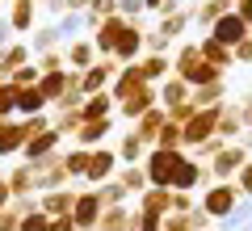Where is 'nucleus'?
<instances>
[{
	"label": "nucleus",
	"instance_id": "7c9ffc66",
	"mask_svg": "<svg viewBox=\"0 0 252 231\" xmlns=\"http://www.w3.org/2000/svg\"><path fill=\"white\" fill-rule=\"evenodd\" d=\"M198 51H202V59H206V63H215L219 71H231V67H235V55L227 51V46H219L215 38H202V42H198Z\"/></svg>",
	"mask_w": 252,
	"mask_h": 231
},
{
	"label": "nucleus",
	"instance_id": "ddd939ff",
	"mask_svg": "<svg viewBox=\"0 0 252 231\" xmlns=\"http://www.w3.org/2000/svg\"><path fill=\"white\" fill-rule=\"evenodd\" d=\"M84 185H67V189H51V194L38 198V206L46 210V219H63V214H72L76 206V194H80Z\"/></svg>",
	"mask_w": 252,
	"mask_h": 231
},
{
	"label": "nucleus",
	"instance_id": "423d86ee",
	"mask_svg": "<svg viewBox=\"0 0 252 231\" xmlns=\"http://www.w3.org/2000/svg\"><path fill=\"white\" fill-rule=\"evenodd\" d=\"M248 160H252V156H248V147H244V143H227V147L219 151L206 168H210V177H215V181H235V177H240V168H244Z\"/></svg>",
	"mask_w": 252,
	"mask_h": 231
},
{
	"label": "nucleus",
	"instance_id": "09e8293b",
	"mask_svg": "<svg viewBox=\"0 0 252 231\" xmlns=\"http://www.w3.org/2000/svg\"><path fill=\"white\" fill-rule=\"evenodd\" d=\"M189 227H193V231H210V227H215V219H210L202 206H193V210H189Z\"/></svg>",
	"mask_w": 252,
	"mask_h": 231
},
{
	"label": "nucleus",
	"instance_id": "338daca9",
	"mask_svg": "<svg viewBox=\"0 0 252 231\" xmlns=\"http://www.w3.org/2000/svg\"><path fill=\"white\" fill-rule=\"evenodd\" d=\"M38 4H51V0H38Z\"/></svg>",
	"mask_w": 252,
	"mask_h": 231
},
{
	"label": "nucleus",
	"instance_id": "e2e57ef3",
	"mask_svg": "<svg viewBox=\"0 0 252 231\" xmlns=\"http://www.w3.org/2000/svg\"><path fill=\"white\" fill-rule=\"evenodd\" d=\"M164 4H168V0H143V9H147V13H152V17H156V13H160V9H164Z\"/></svg>",
	"mask_w": 252,
	"mask_h": 231
},
{
	"label": "nucleus",
	"instance_id": "6ab92c4d",
	"mask_svg": "<svg viewBox=\"0 0 252 231\" xmlns=\"http://www.w3.org/2000/svg\"><path fill=\"white\" fill-rule=\"evenodd\" d=\"M193 26V4H185L181 13H168V17L156 21V34L168 38V42H177V38H185V30Z\"/></svg>",
	"mask_w": 252,
	"mask_h": 231
},
{
	"label": "nucleus",
	"instance_id": "6e6552de",
	"mask_svg": "<svg viewBox=\"0 0 252 231\" xmlns=\"http://www.w3.org/2000/svg\"><path fill=\"white\" fill-rule=\"evenodd\" d=\"M101 214H105V206H101L97 189L84 185L80 194H76V206H72V223H76V231H97Z\"/></svg>",
	"mask_w": 252,
	"mask_h": 231
},
{
	"label": "nucleus",
	"instance_id": "72a5a7b5",
	"mask_svg": "<svg viewBox=\"0 0 252 231\" xmlns=\"http://www.w3.org/2000/svg\"><path fill=\"white\" fill-rule=\"evenodd\" d=\"M51 126L63 134V139H76L80 126H84V118H80V109H51Z\"/></svg>",
	"mask_w": 252,
	"mask_h": 231
},
{
	"label": "nucleus",
	"instance_id": "13d9d810",
	"mask_svg": "<svg viewBox=\"0 0 252 231\" xmlns=\"http://www.w3.org/2000/svg\"><path fill=\"white\" fill-rule=\"evenodd\" d=\"M240 118H244V131H252V93L240 101Z\"/></svg>",
	"mask_w": 252,
	"mask_h": 231
},
{
	"label": "nucleus",
	"instance_id": "58836bf2",
	"mask_svg": "<svg viewBox=\"0 0 252 231\" xmlns=\"http://www.w3.org/2000/svg\"><path fill=\"white\" fill-rule=\"evenodd\" d=\"M156 147H177V151H185V126L164 122V131H160V139H156Z\"/></svg>",
	"mask_w": 252,
	"mask_h": 231
},
{
	"label": "nucleus",
	"instance_id": "393cba45",
	"mask_svg": "<svg viewBox=\"0 0 252 231\" xmlns=\"http://www.w3.org/2000/svg\"><path fill=\"white\" fill-rule=\"evenodd\" d=\"M4 181H9V189H13V202H17V198H38V181H34V168H30V164H17Z\"/></svg>",
	"mask_w": 252,
	"mask_h": 231
},
{
	"label": "nucleus",
	"instance_id": "79ce46f5",
	"mask_svg": "<svg viewBox=\"0 0 252 231\" xmlns=\"http://www.w3.org/2000/svg\"><path fill=\"white\" fill-rule=\"evenodd\" d=\"M17 231H51V219H46V210H30V214H21Z\"/></svg>",
	"mask_w": 252,
	"mask_h": 231
},
{
	"label": "nucleus",
	"instance_id": "f3484780",
	"mask_svg": "<svg viewBox=\"0 0 252 231\" xmlns=\"http://www.w3.org/2000/svg\"><path fill=\"white\" fill-rule=\"evenodd\" d=\"M26 63H34V51H30V42H13L0 51V80H13Z\"/></svg>",
	"mask_w": 252,
	"mask_h": 231
},
{
	"label": "nucleus",
	"instance_id": "37998d69",
	"mask_svg": "<svg viewBox=\"0 0 252 231\" xmlns=\"http://www.w3.org/2000/svg\"><path fill=\"white\" fill-rule=\"evenodd\" d=\"M38 80H42V71H38V63H26V67L13 76V84L17 89H38Z\"/></svg>",
	"mask_w": 252,
	"mask_h": 231
},
{
	"label": "nucleus",
	"instance_id": "c85d7f7f",
	"mask_svg": "<svg viewBox=\"0 0 252 231\" xmlns=\"http://www.w3.org/2000/svg\"><path fill=\"white\" fill-rule=\"evenodd\" d=\"M139 71H143V80L160 84V80L172 76V59H168V55H143V59H139Z\"/></svg>",
	"mask_w": 252,
	"mask_h": 231
},
{
	"label": "nucleus",
	"instance_id": "b1692460",
	"mask_svg": "<svg viewBox=\"0 0 252 231\" xmlns=\"http://www.w3.org/2000/svg\"><path fill=\"white\" fill-rule=\"evenodd\" d=\"M156 89H160V105H164V109H177V105H185V101H189V93H193L185 80H181V76H168V80H160Z\"/></svg>",
	"mask_w": 252,
	"mask_h": 231
},
{
	"label": "nucleus",
	"instance_id": "a18cd8bd",
	"mask_svg": "<svg viewBox=\"0 0 252 231\" xmlns=\"http://www.w3.org/2000/svg\"><path fill=\"white\" fill-rule=\"evenodd\" d=\"M168 51H172V42H168V38H160L156 30L143 38V55H168Z\"/></svg>",
	"mask_w": 252,
	"mask_h": 231
},
{
	"label": "nucleus",
	"instance_id": "6e6d98bb",
	"mask_svg": "<svg viewBox=\"0 0 252 231\" xmlns=\"http://www.w3.org/2000/svg\"><path fill=\"white\" fill-rule=\"evenodd\" d=\"M164 231H193L189 227V214H168L164 219Z\"/></svg>",
	"mask_w": 252,
	"mask_h": 231
},
{
	"label": "nucleus",
	"instance_id": "a211bd4d",
	"mask_svg": "<svg viewBox=\"0 0 252 231\" xmlns=\"http://www.w3.org/2000/svg\"><path fill=\"white\" fill-rule=\"evenodd\" d=\"M135 227H139V206H109L97 223V231H135Z\"/></svg>",
	"mask_w": 252,
	"mask_h": 231
},
{
	"label": "nucleus",
	"instance_id": "f03ea898",
	"mask_svg": "<svg viewBox=\"0 0 252 231\" xmlns=\"http://www.w3.org/2000/svg\"><path fill=\"white\" fill-rule=\"evenodd\" d=\"M172 76H181V80H185L189 89H202V84L223 80V71H219L215 63H206V59H202L198 42H181V46H177V55H172Z\"/></svg>",
	"mask_w": 252,
	"mask_h": 231
},
{
	"label": "nucleus",
	"instance_id": "9d476101",
	"mask_svg": "<svg viewBox=\"0 0 252 231\" xmlns=\"http://www.w3.org/2000/svg\"><path fill=\"white\" fill-rule=\"evenodd\" d=\"M248 34H252V30L244 26V21H240V13H235V9H227L223 17H219L215 26H210V34H206V38H215L219 46H227V51H235V46H240V42H244Z\"/></svg>",
	"mask_w": 252,
	"mask_h": 231
},
{
	"label": "nucleus",
	"instance_id": "a19ab883",
	"mask_svg": "<svg viewBox=\"0 0 252 231\" xmlns=\"http://www.w3.org/2000/svg\"><path fill=\"white\" fill-rule=\"evenodd\" d=\"M118 17H126V21H147L143 0H118Z\"/></svg>",
	"mask_w": 252,
	"mask_h": 231
},
{
	"label": "nucleus",
	"instance_id": "bf43d9fd",
	"mask_svg": "<svg viewBox=\"0 0 252 231\" xmlns=\"http://www.w3.org/2000/svg\"><path fill=\"white\" fill-rule=\"evenodd\" d=\"M235 13H240V21L252 30V0H240V4H235Z\"/></svg>",
	"mask_w": 252,
	"mask_h": 231
},
{
	"label": "nucleus",
	"instance_id": "8fccbe9b",
	"mask_svg": "<svg viewBox=\"0 0 252 231\" xmlns=\"http://www.w3.org/2000/svg\"><path fill=\"white\" fill-rule=\"evenodd\" d=\"M231 55H235V67H252V34H248V38H244V42H240V46H235V51H231Z\"/></svg>",
	"mask_w": 252,
	"mask_h": 231
},
{
	"label": "nucleus",
	"instance_id": "2f4dec72",
	"mask_svg": "<svg viewBox=\"0 0 252 231\" xmlns=\"http://www.w3.org/2000/svg\"><path fill=\"white\" fill-rule=\"evenodd\" d=\"M80 118H84V122H101V118H114V97H109V93L84 97V105H80Z\"/></svg>",
	"mask_w": 252,
	"mask_h": 231
},
{
	"label": "nucleus",
	"instance_id": "2eb2a0df",
	"mask_svg": "<svg viewBox=\"0 0 252 231\" xmlns=\"http://www.w3.org/2000/svg\"><path fill=\"white\" fill-rule=\"evenodd\" d=\"M59 139L63 134L55 131H42V134H34V139L26 143V151H21V164H38V160H46V156H55V151H59Z\"/></svg>",
	"mask_w": 252,
	"mask_h": 231
},
{
	"label": "nucleus",
	"instance_id": "4be33fe9",
	"mask_svg": "<svg viewBox=\"0 0 252 231\" xmlns=\"http://www.w3.org/2000/svg\"><path fill=\"white\" fill-rule=\"evenodd\" d=\"M219 139H223V143H240L244 139L240 105H231V101H223V109H219Z\"/></svg>",
	"mask_w": 252,
	"mask_h": 231
},
{
	"label": "nucleus",
	"instance_id": "20e7f679",
	"mask_svg": "<svg viewBox=\"0 0 252 231\" xmlns=\"http://www.w3.org/2000/svg\"><path fill=\"white\" fill-rule=\"evenodd\" d=\"M240 202H244V194L235 189V181H215V185L202 189V198H198V206L215 219V227H219L223 219H231V214L240 210Z\"/></svg>",
	"mask_w": 252,
	"mask_h": 231
},
{
	"label": "nucleus",
	"instance_id": "473e14b6",
	"mask_svg": "<svg viewBox=\"0 0 252 231\" xmlns=\"http://www.w3.org/2000/svg\"><path fill=\"white\" fill-rule=\"evenodd\" d=\"M63 168H67L72 185H84V172H89V147H67V151H63Z\"/></svg>",
	"mask_w": 252,
	"mask_h": 231
},
{
	"label": "nucleus",
	"instance_id": "dca6fc26",
	"mask_svg": "<svg viewBox=\"0 0 252 231\" xmlns=\"http://www.w3.org/2000/svg\"><path fill=\"white\" fill-rule=\"evenodd\" d=\"M114 151H118V164H122V168H130V164H143L147 160V143L139 139L135 131H126V134H118V143H114Z\"/></svg>",
	"mask_w": 252,
	"mask_h": 231
},
{
	"label": "nucleus",
	"instance_id": "680f3d73",
	"mask_svg": "<svg viewBox=\"0 0 252 231\" xmlns=\"http://www.w3.org/2000/svg\"><path fill=\"white\" fill-rule=\"evenodd\" d=\"M51 231H76L72 214H63V219H51Z\"/></svg>",
	"mask_w": 252,
	"mask_h": 231
},
{
	"label": "nucleus",
	"instance_id": "f8f14e48",
	"mask_svg": "<svg viewBox=\"0 0 252 231\" xmlns=\"http://www.w3.org/2000/svg\"><path fill=\"white\" fill-rule=\"evenodd\" d=\"M97 46H93V38H76V42L63 46V63H67V71H89L93 63H97Z\"/></svg>",
	"mask_w": 252,
	"mask_h": 231
},
{
	"label": "nucleus",
	"instance_id": "c9c22d12",
	"mask_svg": "<svg viewBox=\"0 0 252 231\" xmlns=\"http://www.w3.org/2000/svg\"><path fill=\"white\" fill-rule=\"evenodd\" d=\"M118 181L126 185V194H130V198H143V194H147V172H143V164L118 168Z\"/></svg>",
	"mask_w": 252,
	"mask_h": 231
},
{
	"label": "nucleus",
	"instance_id": "4468645a",
	"mask_svg": "<svg viewBox=\"0 0 252 231\" xmlns=\"http://www.w3.org/2000/svg\"><path fill=\"white\" fill-rule=\"evenodd\" d=\"M9 26H13V34H34L38 30V0H13L9 4Z\"/></svg>",
	"mask_w": 252,
	"mask_h": 231
},
{
	"label": "nucleus",
	"instance_id": "ea45409f",
	"mask_svg": "<svg viewBox=\"0 0 252 231\" xmlns=\"http://www.w3.org/2000/svg\"><path fill=\"white\" fill-rule=\"evenodd\" d=\"M223 147H227V143H223V139L215 134V139H206L202 147H193V151H189V160H198V164H210V160H215V156H219Z\"/></svg>",
	"mask_w": 252,
	"mask_h": 231
},
{
	"label": "nucleus",
	"instance_id": "1a4fd4ad",
	"mask_svg": "<svg viewBox=\"0 0 252 231\" xmlns=\"http://www.w3.org/2000/svg\"><path fill=\"white\" fill-rule=\"evenodd\" d=\"M219 109H223V105H215V109H198V114L185 122V147H189V151L202 147L206 139H215V134H219Z\"/></svg>",
	"mask_w": 252,
	"mask_h": 231
},
{
	"label": "nucleus",
	"instance_id": "7ed1b4c3",
	"mask_svg": "<svg viewBox=\"0 0 252 231\" xmlns=\"http://www.w3.org/2000/svg\"><path fill=\"white\" fill-rule=\"evenodd\" d=\"M189 151H177V147H152L143 160V172H147V185L152 189H172V177L177 168L185 164Z\"/></svg>",
	"mask_w": 252,
	"mask_h": 231
},
{
	"label": "nucleus",
	"instance_id": "412c9836",
	"mask_svg": "<svg viewBox=\"0 0 252 231\" xmlns=\"http://www.w3.org/2000/svg\"><path fill=\"white\" fill-rule=\"evenodd\" d=\"M164 122H168V114H164V105H156V109H147L143 118H139L130 131L139 134V139L147 143V147H156V139H160V131H164Z\"/></svg>",
	"mask_w": 252,
	"mask_h": 231
},
{
	"label": "nucleus",
	"instance_id": "603ef678",
	"mask_svg": "<svg viewBox=\"0 0 252 231\" xmlns=\"http://www.w3.org/2000/svg\"><path fill=\"white\" fill-rule=\"evenodd\" d=\"M193 206H198V198H193V194H172V214H189Z\"/></svg>",
	"mask_w": 252,
	"mask_h": 231
},
{
	"label": "nucleus",
	"instance_id": "3c124183",
	"mask_svg": "<svg viewBox=\"0 0 252 231\" xmlns=\"http://www.w3.org/2000/svg\"><path fill=\"white\" fill-rule=\"evenodd\" d=\"M235 189H240V194H244V198L252 202V160H248V164L240 168V177H235Z\"/></svg>",
	"mask_w": 252,
	"mask_h": 231
},
{
	"label": "nucleus",
	"instance_id": "c03bdc74",
	"mask_svg": "<svg viewBox=\"0 0 252 231\" xmlns=\"http://www.w3.org/2000/svg\"><path fill=\"white\" fill-rule=\"evenodd\" d=\"M38 71H67V63H63V51H51V55H38Z\"/></svg>",
	"mask_w": 252,
	"mask_h": 231
},
{
	"label": "nucleus",
	"instance_id": "c756f323",
	"mask_svg": "<svg viewBox=\"0 0 252 231\" xmlns=\"http://www.w3.org/2000/svg\"><path fill=\"white\" fill-rule=\"evenodd\" d=\"M189 101H193L198 109H215V105H223V101H227V84H223V80L202 84V89H193V93H189Z\"/></svg>",
	"mask_w": 252,
	"mask_h": 231
},
{
	"label": "nucleus",
	"instance_id": "5701e85b",
	"mask_svg": "<svg viewBox=\"0 0 252 231\" xmlns=\"http://www.w3.org/2000/svg\"><path fill=\"white\" fill-rule=\"evenodd\" d=\"M63 30L55 26V21H46V26H38L34 30V42H30V51L34 55H51V51H63Z\"/></svg>",
	"mask_w": 252,
	"mask_h": 231
},
{
	"label": "nucleus",
	"instance_id": "cd10ccee",
	"mask_svg": "<svg viewBox=\"0 0 252 231\" xmlns=\"http://www.w3.org/2000/svg\"><path fill=\"white\" fill-rule=\"evenodd\" d=\"M38 114H51L46 97L38 89H17V118H38Z\"/></svg>",
	"mask_w": 252,
	"mask_h": 231
},
{
	"label": "nucleus",
	"instance_id": "0eeeda50",
	"mask_svg": "<svg viewBox=\"0 0 252 231\" xmlns=\"http://www.w3.org/2000/svg\"><path fill=\"white\" fill-rule=\"evenodd\" d=\"M118 168H122V164H118V151L114 147H93L89 151V172H84V185H105V181H114L118 177Z\"/></svg>",
	"mask_w": 252,
	"mask_h": 231
},
{
	"label": "nucleus",
	"instance_id": "a878e982",
	"mask_svg": "<svg viewBox=\"0 0 252 231\" xmlns=\"http://www.w3.org/2000/svg\"><path fill=\"white\" fill-rule=\"evenodd\" d=\"M38 93L46 97V105H59L63 93H67V71H42V80H38Z\"/></svg>",
	"mask_w": 252,
	"mask_h": 231
},
{
	"label": "nucleus",
	"instance_id": "9b49d317",
	"mask_svg": "<svg viewBox=\"0 0 252 231\" xmlns=\"http://www.w3.org/2000/svg\"><path fill=\"white\" fill-rule=\"evenodd\" d=\"M122 67L118 59H97L89 71H80V84H84V97H97V93H109L114 84V71Z\"/></svg>",
	"mask_w": 252,
	"mask_h": 231
},
{
	"label": "nucleus",
	"instance_id": "f257e3e1",
	"mask_svg": "<svg viewBox=\"0 0 252 231\" xmlns=\"http://www.w3.org/2000/svg\"><path fill=\"white\" fill-rule=\"evenodd\" d=\"M109 97H114V109H118L122 118H130V122H139L147 109L160 105V89H156L152 80H143L139 63H126V67H118V71H114Z\"/></svg>",
	"mask_w": 252,
	"mask_h": 231
},
{
	"label": "nucleus",
	"instance_id": "0e129e2a",
	"mask_svg": "<svg viewBox=\"0 0 252 231\" xmlns=\"http://www.w3.org/2000/svg\"><path fill=\"white\" fill-rule=\"evenodd\" d=\"M219 4H223V9H235V4H240V0H219Z\"/></svg>",
	"mask_w": 252,
	"mask_h": 231
},
{
	"label": "nucleus",
	"instance_id": "e433bc0d",
	"mask_svg": "<svg viewBox=\"0 0 252 231\" xmlns=\"http://www.w3.org/2000/svg\"><path fill=\"white\" fill-rule=\"evenodd\" d=\"M97 198H101V206H105V210H109V206H126V202H130V194H126V185H122V181H105V185H97Z\"/></svg>",
	"mask_w": 252,
	"mask_h": 231
},
{
	"label": "nucleus",
	"instance_id": "de8ad7c7",
	"mask_svg": "<svg viewBox=\"0 0 252 231\" xmlns=\"http://www.w3.org/2000/svg\"><path fill=\"white\" fill-rule=\"evenodd\" d=\"M93 17L97 21H105V17H118V0H93Z\"/></svg>",
	"mask_w": 252,
	"mask_h": 231
},
{
	"label": "nucleus",
	"instance_id": "774afa93",
	"mask_svg": "<svg viewBox=\"0 0 252 231\" xmlns=\"http://www.w3.org/2000/svg\"><path fill=\"white\" fill-rule=\"evenodd\" d=\"M210 231H215V227H210Z\"/></svg>",
	"mask_w": 252,
	"mask_h": 231
},
{
	"label": "nucleus",
	"instance_id": "bb28decb",
	"mask_svg": "<svg viewBox=\"0 0 252 231\" xmlns=\"http://www.w3.org/2000/svg\"><path fill=\"white\" fill-rule=\"evenodd\" d=\"M139 210L168 219V214H172V189H152V185H147V194L139 198Z\"/></svg>",
	"mask_w": 252,
	"mask_h": 231
},
{
	"label": "nucleus",
	"instance_id": "864d4df0",
	"mask_svg": "<svg viewBox=\"0 0 252 231\" xmlns=\"http://www.w3.org/2000/svg\"><path fill=\"white\" fill-rule=\"evenodd\" d=\"M135 231H164V219H160V214L139 210V227H135Z\"/></svg>",
	"mask_w": 252,
	"mask_h": 231
},
{
	"label": "nucleus",
	"instance_id": "4c0bfd02",
	"mask_svg": "<svg viewBox=\"0 0 252 231\" xmlns=\"http://www.w3.org/2000/svg\"><path fill=\"white\" fill-rule=\"evenodd\" d=\"M4 118H17V84L0 80V122Z\"/></svg>",
	"mask_w": 252,
	"mask_h": 231
},
{
	"label": "nucleus",
	"instance_id": "f704fd0d",
	"mask_svg": "<svg viewBox=\"0 0 252 231\" xmlns=\"http://www.w3.org/2000/svg\"><path fill=\"white\" fill-rule=\"evenodd\" d=\"M223 13H227V9L219 4V0H198V4H193V26H198L202 34H210V26H215Z\"/></svg>",
	"mask_w": 252,
	"mask_h": 231
},
{
	"label": "nucleus",
	"instance_id": "052dcab7",
	"mask_svg": "<svg viewBox=\"0 0 252 231\" xmlns=\"http://www.w3.org/2000/svg\"><path fill=\"white\" fill-rule=\"evenodd\" d=\"M13 206V189H9V181L0 177V210H9Z\"/></svg>",
	"mask_w": 252,
	"mask_h": 231
},
{
	"label": "nucleus",
	"instance_id": "aec40b11",
	"mask_svg": "<svg viewBox=\"0 0 252 231\" xmlns=\"http://www.w3.org/2000/svg\"><path fill=\"white\" fill-rule=\"evenodd\" d=\"M105 139H114V118H101V122H84L76 134V147H105Z\"/></svg>",
	"mask_w": 252,
	"mask_h": 231
},
{
	"label": "nucleus",
	"instance_id": "4d7b16f0",
	"mask_svg": "<svg viewBox=\"0 0 252 231\" xmlns=\"http://www.w3.org/2000/svg\"><path fill=\"white\" fill-rule=\"evenodd\" d=\"M17 38H13V26H9V13H0V51L4 46H13Z\"/></svg>",
	"mask_w": 252,
	"mask_h": 231
},
{
	"label": "nucleus",
	"instance_id": "39448f33",
	"mask_svg": "<svg viewBox=\"0 0 252 231\" xmlns=\"http://www.w3.org/2000/svg\"><path fill=\"white\" fill-rule=\"evenodd\" d=\"M34 168V181H38V198L51 194V189H67L72 185V177H67V168H63V151H55V156H46V160L30 164Z\"/></svg>",
	"mask_w": 252,
	"mask_h": 231
},
{
	"label": "nucleus",
	"instance_id": "5fc2aeb1",
	"mask_svg": "<svg viewBox=\"0 0 252 231\" xmlns=\"http://www.w3.org/2000/svg\"><path fill=\"white\" fill-rule=\"evenodd\" d=\"M17 227H21V214L13 210V206H9V210H0V231H17Z\"/></svg>",
	"mask_w": 252,
	"mask_h": 231
},
{
	"label": "nucleus",
	"instance_id": "49530a36",
	"mask_svg": "<svg viewBox=\"0 0 252 231\" xmlns=\"http://www.w3.org/2000/svg\"><path fill=\"white\" fill-rule=\"evenodd\" d=\"M164 114H168V122H177V126H185L189 118L198 114V105H193V101H185V105H177V109H164Z\"/></svg>",
	"mask_w": 252,
	"mask_h": 231
},
{
	"label": "nucleus",
	"instance_id": "69168bd1",
	"mask_svg": "<svg viewBox=\"0 0 252 231\" xmlns=\"http://www.w3.org/2000/svg\"><path fill=\"white\" fill-rule=\"evenodd\" d=\"M4 4H13V0H0V9H4Z\"/></svg>",
	"mask_w": 252,
	"mask_h": 231
}]
</instances>
